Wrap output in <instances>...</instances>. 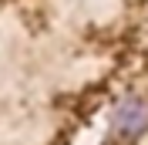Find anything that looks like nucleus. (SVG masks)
Masks as SVG:
<instances>
[{
  "label": "nucleus",
  "instance_id": "nucleus-1",
  "mask_svg": "<svg viewBox=\"0 0 148 145\" xmlns=\"http://www.w3.org/2000/svg\"><path fill=\"white\" fill-rule=\"evenodd\" d=\"M145 128H148V101L145 98H125L114 105V111H111V135L114 138L131 142Z\"/></svg>",
  "mask_w": 148,
  "mask_h": 145
}]
</instances>
